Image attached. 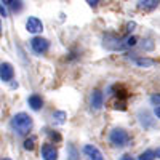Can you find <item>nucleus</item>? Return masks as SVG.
I'll return each instance as SVG.
<instances>
[{
  "label": "nucleus",
  "mask_w": 160,
  "mask_h": 160,
  "mask_svg": "<svg viewBox=\"0 0 160 160\" xmlns=\"http://www.w3.org/2000/svg\"><path fill=\"white\" fill-rule=\"evenodd\" d=\"M10 125H11V130L15 131L18 136H24V135H28V133L32 130L34 122L26 112H19V114H16L15 117L11 118Z\"/></svg>",
  "instance_id": "nucleus-1"
},
{
  "label": "nucleus",
  "mask_w": 160,
  "mask_h": 160,
  "mask_svg": "<svg viewBox=\"0 0 160 160\" xmlns=\"http://www.w3.org/2000/svg\"><path fill=\"white\" fill-rule=\"evenodd\" d=\"M130 135L123 130V128H114L109 133V142L114 148H125V146L130 142Z\"/></svg>",
  "instance_id": "nucleus-2"
},
{
  "label": "nucleus",
  "mask_w": 160,
  "mask_h": 160,
  "mask_svg": "<svg viewBox=\"0 0 160 160\" xmlns=\"http://www.w3.org/2000/svg\"><path fill=\"white\" fill-rule=\"evenodd\" d=\"M102 47L108 48V50H112V51H118V50H125L127 48L125 40H120V38H117L114 35H104Z\"/></svg>",
  "instance_id": "nucleus-3"
},
{
  "label": "nucleus",
  "mask_w": 160,
  "mask_h": 160,
  "mask_svg": "<svg viewBox=\"0 0 160 160\" xmlns=\"http://www.w3.org/2000/svg\"><path fill=\"white\" fill-rule=\"evenodd\" d=\"M31 48L34 50V53H37V55H43V53H47L48 48H50V42L43 37H34L31 40Z\"/></svg>",
  "instance_id": "nucleus-4"
},
{
  "label": "nucleus",
  "mask_w": 160,
  "mask_h": 160,
  "mask_svg": "<svg viewBox=\"0 0 160 160\" xmlns=\"http://www.w3.org/2000/svg\"><path fill=\"white\" fill-rule=\"evenodd\" d=\"M26 31L31 34H40L43 31V22L35 16H29L26 21Z\"/></svg>",
  "instance_id": "nucleus-5"
},
{
  "label": "nucleus",
  "mask_w": 160,
  "mask_h": 160,
  "mask_svg": "<svg viewBox=\"0 0 160 160\" xmlns=\"http://www.w3.org/2000/svg\"><path fill=\"white\" fill-rule=\"evenodd\" d=\"M83 154L88 157V160H104L101 151L96 148V146H93V144L83 146Z\"/></svg>",
  "instance_id": "nucleus-6"
},
{
  "label": "nucleus",
  "mask_w": 160,
  "mask_h": 160,
  "mask_svg": "<svg viewBox=\"0 0 160 160\" xmlns=\"http://www.w3.org/2000/svg\"><path fill=\"white\" fill-rule=\"evenodd\" d=\"M42 157L43 160H58V151L53 144L47 142L42 146Z\"/></svg>",
  "instance_id": "nucleus-7"
},
{
  "label": "nucleus",
  "mask_w": 160,
  "mask_h": 160,
  "mask_svg": "<svg viewBox=\"0 0 160 160\" xmlns=\"http://www.w3.org/2000/svg\"><path fill=\"white\" fill-rule=\"evenodd\" d=\"M13 75H15L13 66L10 62H2V66H0V78H2V82H10Z\"/></svg>",
  "instance_id": "nucleus-8"
},
{
  "label": "nucleus",
  "mask_w": 160,
  "mask_h": 160,
  "mask_svg": "<svg viewBox=\"0 0 160 160\" xmlns=\"http://www.w3.org/2000/svg\"><path fill=\"white\" fill-rule=\"evenodd\" d=\"M158 3H160V0H138L136 7L141 11H152L158 7Z\"/></svg>",
  "instance_id": "nucleus-9"
},
{
  "label": "nucleus",
  "mask_w": 160,
  "mask_h": 160,
  "mask_svg": "<svg viewBox=\"0 0 160 160\" xmlns=\"http://www.w3.org/2000/svg\"><path fill=\"white\" fill-rule=\"evenodd\" d=\"M28 104H29V108L32 111H40L43 108V99L40 95H37V93H34V95H31L28 98Z\"/></svg>",
  "instance_id": "nucleus-10"
},
{
  "label": "nucleus",
  "mask_w": 160,
  "mask_h": 160,
  "mask_svg": "<svg viewBox=\"0 0 160 160\" xmlns=\"http://www.w3.org/2000/svg\"><path fill=\"white\" fill-rule=\"evenodd\" d=\"M102 101H104V96L99 90H93L91 93V108L93 109H101L102 108Z\"/></svg>",
  "instance_id": "nucleus-11"
},
{
  "label": "nucleus",
  "mask_w": 160,
  "mask_h": 160,
  "mask_svg": "<svg viewBox=\"0 0 160 160\" xmlns=\"http://www.w3.org/2000/svg\"><path fill=\"white\" fill-rule=\"evenodd\" d=\"M138 117H139V122H141V125H142L144 128H151V127L154 125L152 117L149 115V112H148V111H139Z\"/></svg>",
  "instance_id": "nucleus-12"
},
{
  "label": "nucleus",
  "mask_w": 160,
  "mask_h": 160,
  "mask_svg": "<svg viewBox=\"0 0 160 160\" xmlns=\"http://www.w3.org/2000/svg\"><path fill=\"white\" fill-rule=\"evenodd\" d=\"M133 62H135L136 66H139V68H152V66L157 64L151 58H135V59H133Z\"/></svg>",
  "instance_id": "nucleus-13"
},
{
  "label": "nucleus",
  "mask_w": 160,
  "mask_h": 160,
  "mask_svg": "<svg viewBox=\"0 0 160 160\" xmlns=\"http://www.w3.org/2000/svg\"><path fill=\"white\" fill-rule=\"evenodd\" d=\"M78 151L74 144H69L68 146V160H78Z\"/></svg>",
  "instance_id": "nucleus-14"
},
{
  "label": "nucleus",
  "mask_w": 160,
  "mask_h": 160,
  "mask_svg": "<svg viewBox=\"0 0 160 160\" xmlns=\"http://www.w3.org/2000/svg\"><path fill=\"white\" fill-rule=\"evenodd\" d=\"M155 151H152V149H148V151H144V152H141L139 154V157H138V160H155Z\"/></svg>",
  "instance_id": "nucleus-15"
},
{
  "label": "nucleus",
  "mask_w": 160,
  "mask_h": 160,
  "mask_svg": "<svg viewBox=\"0 0 160 160\" xmlns=\"http://www.w3.org/2000/svg\"><path fill=\"white\" fill-rule=\"evenodd\" d=\"M53 120H55L56 123H64V120H66V112L56 111L55 114H53Z\"/></svg>",
  "instance_id": "nucleus-16"
},
{
  "label": "nucleus",
  "mask_w": 160,
  "mask_h": 160,
  "mask_svg": "<svg viewBox=\"0 0 160 160\" xmlns=\"http://www.w3.org/2000/svg\"><path fill=\"white\" fill-rule=\"evenodd\" d=\"M34 148H35V138H29V139L24 141V149L26 151H34Z\"/></svg>",
  "instance_id": "nucleus-17"
},
{
  "label": "nucleus",
  "mask_w": 160,
  "mask_h": 160,
  "mask_svg": "<svg viewBox=\"0 0 160 160\" xmlns=\"http://www.w3.org/2000/svg\"><path fill=\"white\" fill-rule=\"evenodd\" d=\"M47 133H48V136H50V139H51V141H56V142H59V141H61V135H59L58 131H53V130H48Z\"/></svg>",
  "instance_id": "nucleus-18"
},
{
  "label": "nucleus",
  "mask_w": 160,
  "mask_h": 160,
  "mask_svg": "<svg viewBox=\"0 0 160 160\" xmlns=\"http://www.w3.org/2000/svg\"><path fill=\"white\" fill-rule=\"evenodd\" d=\"M136 42H138V40H136V37H127L125 38V45H127V48H131V47H135L136 45Z\"/></svg>",
  "instance_id": "nucleus-19"
},
{
  "label": "nucleus",
  "mask_w": 160,
  "mask_h": 160,
  "mask_svg": "<svg viewBox=\"0 0 160 160\" xmlns=\"http://www.w3.org/2000/svg\"><path fill=\"white\" fill-rule=\"evenodd\" d=\"M10 7H11V10L15 11V13H18V11H21V8H22V3H21V0H15V2H13Z\"/></svg>",
  "instance_id": "nucleus-20"
},
{
  "label": "nucleus",
  "mask_w": 160,
  "mask_h": 160,
  "mask_svg": "<svg viewBox=\"0 0 160 160\" xmlns=\"http://www.w3.org/2000/svg\"><path fill=\"white\" fill-rule=\"evenodd\" d=\"M151 102H152V106H155V108L160 106V95H158V93H155V95L151 96Z\"/></svg>",
  "instance_id": "nucleus-21"
},
{
  "label": "nucleus",
  "mask_w": 160,
  "mask_h": 160,
  "mask_svg": "<svg viewBox=\"0 0 160 160\" xmlns=\"http://www.w3.org/2000/svg\"><path fill=\"white\" fill-rule=\"evenodd\" d=\"M85 2H87V3L90 5V7H96V5H98V3L101 2V0H85Z\"/></svg>",
  "instance_id": "nucleus-22"
},
{
  "label": "nucleus",
  "mask_w": 160,
  "mask_h": 160,
  "mask_svg": "<svg viewBox=\"0 0 160 160\" xmlns=\"http://www.w3.org/2000/svg\"><path fill=\"white\" fill-rule=\"evenodd\" d=\"M120 160H133V157L130 154H123L122 157H120Z\"/></svg>",
  "instance_id": "nucleus-23"
},
{
  "label": "nucleus",
  "mask_w": 160,
  "mask_h": 160,
  "mask_svg": "<svg viewBox=\"0 0 160 160\" xmlns=\"http://www.w3.org/2000/svg\"><path fill=\"white\" fill-rule=\"evenodd\" d=\"M135 28H136V24H135V22H128V24H127V29H128V31H133Z\"/></svg>",
  "instance_id": "nucleus-24"
},
{
  "label": "nucleus",
  "mask_w": 160,
  "mask_h": 160,
  "mask_svg": "<svg viewBox=\"0 0 160 160\" xmlns=\"http://www.w3.org/2000/svg\"><path fill=\"white\" fill-rule=\"evenodd\" d=\"M0 11H2V16H3V18H7V10H5L3 3H2V8H0Z\"/></svg>",
  "instance_id": "nucleus-25"
},
{
  "label": "nucleus",
  "mask_w": 160,
  "mask_h": 160,
  "mask_svg": "<svg viewBox=\"0 0 160 160\" xmlns=\"http://www.w3.org/2000/svg\"><path fill=\"white\" fill-rule=\"evenodd\" d=\"M13 2H15V0H2V3H3V5H11Z\"/></svg>",
  "instance_id": "nucleus-26"
},
{
  "label": "nucleus",
  "mask_w": 160,
  "mask_h": 160,
  "mask_svg": "<svg viewBox=\"0 0 160 160\" xmlns=\"http://www.w3.org/2000/svg\"><path fill=\"white\" fill-rule=\"evenodd\" d=\"M155 117L160 118V106H158V108H155Z\"/></svg>",
  "instance_id": "nucleus-27"
},
{
  "label": "nucleus",
  "mask_w": 160,
  "mask_h": 160,
  "mask_svg": "<svg viewBox=\"0 0 160 160\" xmlns=\"http://www.w3.org/2000/svg\"><path fill=\"white\" fill-rule=\"evenodd\" d=\"M155 155H157V158H160V148H157V151H155Z\"/></svg>",
  "instance_id": "nucleus-28"
},
{
  "label": "nucleus",
  "mask_w": 160,
  "mask_h": 160,
  "mask_svg": "<svg viewBox=\"0 0 160 160\" xmlns=\"http://www.w3.org/2000/svg\"><path fill=\"white\" fill-rule=\"evenodd\" d=\"M2 160H11V158H7V157H5V158H2Z\"/></svg>",
  "instance_id": "nucleus-29"
}]
</instances>
